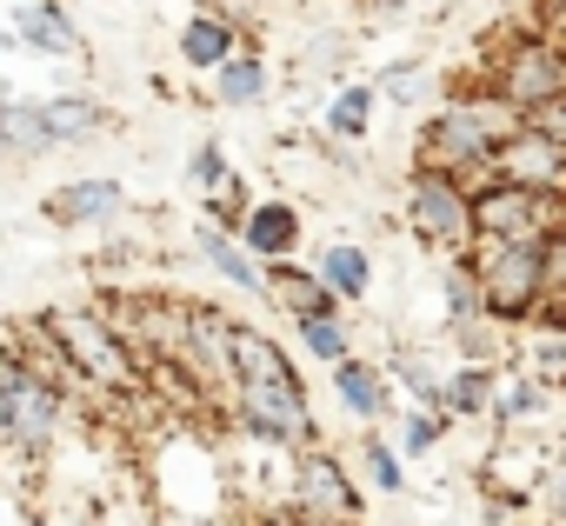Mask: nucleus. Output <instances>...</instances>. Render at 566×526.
<instances>
[{
	"label": "nucleus",
	"instance_id": "1",
	"mask_svg": "<svg viewBox=\"0 0 566 526\" xmlns=\"http://www.w3.org/2000/svg\"><path fill=\"white\" fill-rule=\"evenodd\" d=\"M520 127H526L520 107H506L500 94L453 101V107H440V114L427 120V134H420V160H427L433 173H453V180L467 187V180L493 173V154H500Z\"/></svg>",
	"mask_w": 566,
	"mask_h": 526
},
{
	"label": "nucleus",
	"instance_id": "2",
	"mask_svg": "<svg viewBox=\"0 0 566 526\" xmlns=\"http://www.w3.org/2000/svg\"><path fill=\"white\" fill-rule=\"evenodd\" d=\"M48 327H54V340H61V354L74 360V374L94 387V393H120V400H134L140 387H147V374H140V360L127 354V340L107 327V314L94 307V301H67V307H48L41 314Z\"/></svg>",
	"mask_w": 566,
	"mask_h": 526
},
{
	"label": "nucleus",
	"instance_id": "3",
	"mask_svg": "<svg viewBox=\"0 0 566 526\" xmlns=\"http://www.w3.org/2000/svg\"><path fill=\"white\" fill-rule=\"evenodd\" d=\"M467 274L480 287V307L486 320H533L539 314V240H493V233H473V246L460 253Z\"/></svg>",
	"mask_w": 566,
	"mask_h": 526
},
{
	"label": "nucleus",
	"instance_id": "4",
	"mask_svg": "<svg viewBox=\"0 0 566 526\" xmlns=\"http://www.w3.org/2000/svg\"><path fill=\"white\" fill-rule=\"evenodd\" d=\"M0 380H8V453L28 460V466H48V453L61 446L67 433V393L48 387L41 374H28L8 347H0Z\"/></svg>",
	"mask_w": 566,
	"mask_h": 526
},
{
	"label": "nucleus",
	"instance_id": "5",
	"mask_svg": "<svg viewBox=\"0 0 566 526\" xmlns=\"http://www.w3.org/2000/svg\"><path fill=\"white\" fill-rule=\"evenodd\" d=\"M473 193V233L493 240H546L566 227V187H520V180H480Z\"/></svg>",
	"mask_w": 566,
	"mask_h": 526
},
{
	"label": "nucleus",
	"instance_id": "6",
	"mask_svg": "<svg viewBox=\"0 0 566 526\" xmlns=\"http://www.w3.org/2000/svg\"><path fill=\"white\" fill-rule=\"evenodd\" d=\"M233 393V413H240V427L253 433V440H266V446H314V407H307V387L301 380H280V387H227Z\"/></svg>",
	"mask_w": 566,
	"mask_h": 526
},
{
	"label": "nucleus",
	"instance_id": "7",
	"mask_svg": "<svg viewBox=\"0 0 566 526\" xmlns=\"http://www.w3.org/2000/svg\"><path fill=\"white\" fill-rule=\"evenodd\" d=\"M493 94L506 107H520V120L539 101H566V54L553 41H539V34L533 41H513L506 54H493Z\"/></svg>",
	"mask_w": 566,
	"mask_h": 526
},
{
	"label": "nucleus",
	"instance_id": "8",
	"mask_svg": "<svg viewBox=\"0 0 566 526\" xmlns=\"http://www.w3.org/2000/svg\"><path fill=\"white\" fill-rule=\"evenodd\" d=\"M407 213H413L420 240H433V246H473V193L453 173L420 167L407 180Z\"/></svg>",
	"mask_w": 566,
	"mask_h": 526
},
{
	"label": "nucleus",
	"instance_id": "9",
	"mask_svg": "<svg viewBox=\"0 0 566 526\" xmlns=\"http://www.w3.org/2000/svg\"><path fill=\"white\" fill-rule=\"evenodd\" d=\"M120 213H127V187H120V180H101V173H87V180H61V187L41 193V220H48L54 233L114 227Z\"/></svg>",
	"mask_w": 566,
	"mask_h": 526
},
{
	"label": "nucleus",
	"instance_id": "10",
	"mask_svg": "<svg viewBox=\"0 0 566 526\" xmlns=\"http://www.w3.org/2000/svg\"><path fill=\"white\" fill-rule=\"evenodd\" d=\"M294 513H314V519H360V486L347 480V466L321 446H301L294 453Z\"/></svg>",
	"mask_w": 566,
	"mask_h": 526
},
{
	"label": "nucleus",
	"instance_id": "11",
	"mask_svg": "<svg viewBox=\"0 0 566 526\" xmlns=\"http://www.w3.org/2000/svg\"><path fill=\"white\" fill-rule=\"evenodd\" d=\"M8 28L41 61H87V34L67 14V0H8Z\"/></svg>",
	"mask_w": 566,
	"mask_h": 526
},
{
	"label": "nucleus",
	"instance_id": "12",
	"mask_svg": "<svg viewBox=\"0 0 566 526\" xmlns=\"http://www.w3.org/2000/svg\"><path fill=\"white\" fill-rule=\"evenodd\" d=\"M493 180H520V187H566V147L520 127L500 154H493Z\"/></svg>",
	"mask_w": 566,
	"mask_h": 526
},
{
	"label": "nucleus",
	"instance_id": "13",
	"mask_svg": "<svg viewBox=\"0 0 566 526\" xmlns=\"http://www.w3.org/2000/svg\"><path fill=\"white\" fill-rule=\"evenodd\" d=\"M260 281H266V301L287 314V320H321V314H340V301L321 287L314 267H294V260H260Z\"/></svg>",
	"mask_w": 566,
	"mask_h": 526
},
{
	"label": "nucleus",
	"instance_id": "14",
	"mask_svg": "<svg viewBox=\"0 0 566 526\" xmlns=\"http://www.w3.org/2000/svg\"><path fill=\"white\" fill-rule=\"evenodd\" d=\"M41 114H48L54 147H87V140L114 134V107H107L101 94H87V87H61V94H48Z\"/></svg>",
	"mask_w": 566,
	"mask_h": 526
},
{
	"label": "nucleus",
	"instance_id": "15",
	"mask_svg": "<svg viewBox=\"0 0 566 526\" xmlns=\"http://www.w3.org/2000/svg\"><path fill=\"white\" fill-rule=\"evenodd\" d=\"M233 240L253 260H294V246H301V207L294 200H253Z\"/></svg>",
	"mask_w": 566,
	"mask_h": 526
},
{
	"label": "nucleus",
	"instance_id": "16",
	"mask_svg": "<svg viewBox=\"0 0 566 526\" xmlns=\"http://www.w3.org/2000/svg\"><path fill=\"white\" fill-rule=\"evenodd\" d=\"M0 140H8L14 167H34L54 154V134H48V114H41V94H14L0 101Z\"/></svg>",
	"mask_w": 566,
	"mask_h": 526
},
{
	"label": "nucleus",
	"instance_id": "17",
	"mask_svg": "<svg viewBox=\"0 0 566 526\" xmlns=\"http://www.w3.org/2000/svg\"><path fill=\"white\" fill-rule=\"evenodd\" d=\"M193 246H200V260L227 281V287H240V294H253V301H266V281H260V260L233 240V233H220V227H193Z\"/></svg>",
	"mask_w": 566,
	"mask_h": 526
},
{
	"label": "nucleus",
	"instance_id": "18",
	"mask_svg": "<svg viewBox=\"0 0 566 526\" xmlns=\"http://www.w3.org/2000/svg\"><path fill=\"white\" fill-rule=\"evenodd\" d=\"M240 54V34H233V21L220 14V8H200L187 28H180V61L193 67V74H213L220 61H233Z\"/></svg>",
	"mask_w": 566,
	"mask_h": 526
},
{
	"label": "nucleus",
	"instance_id": "19",
	"mask_svg": "<svg viewBox=\"0 0 566 526\" xmlns=\"http://www.w3.org/2000/svg\"><path fill=\"white\" fill-rule=\"evenodd\" d=\"M314 274H321V287H327V294H334L340 307H354V301H367V287H374V260H367L360 246L334 240V246H321Z\"/></svg>",
	"mask_w": 566,
	"mask_h": 526
},
{
	"label": "nucleus",
	"instance_id": "20",
	"mask_svg": "<svg viewBox=\"0 0 566 526\" xmlns=\"http://www.w3.org/2000/svg\"><path fill=\"white\" fill-rule=\"evenodd\" d=\"M334 393L347 400V413H360V420H380L387 413V380H380V367L374 360H334Z\"/></svg>",
	"mask_w": 566,
	"mask_h": 526
},
{
	"label": "nucleus",
	"instance_id": "21",
	"mask_svg": "<svg viewBox=\"0 0 566 526\" xmlns=\"http://www.w3.org/2000/svg\"><path fill=\"white\" fill-rule=\"evenodd\" d=\"M266 61L260 54H233V61H220L213 67V101L220 107H260L266 101Z\"/></svg>",
	"mask_w": 566,
	"mask_h": 526
},
{
	"label": "nucleus",
	"instance_id": "22",
	"mask_svg": "<svg viewBox=\"0 0 566 526\" xmlns=\"http://www.w3.org/2000/svg\"><path fill=\"white\" fill-rule=\"evenodd\" d=\"M294 334H301V347L314 354V360H347L354 354V327L340 320V314H321V320H294Z\"/></svg>",
	"mask_w": 566,
	"mask_h": 526
},
{
	"label": "nucleus",
	"instance_id": "23",
	"mask_svg": "<svg viewBox=\"0 0 566 526\" xmlns=\"http://www.w3.org/2000/svg\"><path fill=\"white\" fill-rule=\"evenodd\" d=\"M440 407H447V413H486V407H493V367H473V360H467V367L440 387Z\"/></svg>",
	"mask_w": 566,
	"mask_h": 526
},
{
	"label": "nucleus",
	"instance_id": "24",
	"mask_svg": "<svg viewBox=\"0 0 566 526\" xmlns=\"http://www.w3.org/2000/svg\"><path fill=\"white\" fill-rule=\"evenodd\" d=\"M374 107H380V94H374V87H340V94H334V107H327V127H334L340 140H360V134L374 127Z\"/></svg>",
	"mask_w": 566,
	"mask_h": 526
},
{
	"label": "nucleus",
	"instance_id": "25",
	"mask_svg": "<svg viewBox=\"0 0 566 526\" xmlns=\"http://www.w3.org/2000/svg\"><path fill=\"white\" fill-rule=\"evenodd\" d=\"M247 207H253V193H247V180L240 173H227L213 193H207V227H220V233H240V220H247Z\"/></svg>",
	"mask_w": 566,
	"mask_h": 526
},
{
	"label": "nucleus",
	"instance_id": "26",
	"mask_svg": "<svg viewBox=\"0 0 566 526\" xmlns=\"http://www.w3.org/2000/svg\"><path fill=\"white\" fill-rule=\"evenodd\" d=\"M440 287H447V320H453V327L486 314V307H480V287H473V274H467V260H453V267L440 274Z\"/></svg>",
	"mask_w": 566,
	"mask_h": 526
},
{
	"label": "nucleus",
	"instance_id": "27",
	"mask_svg": "<svg viewBox=\"0 0 566 526\" xmlns=\"http://www.w3.org/2000/svg\"><path fill=\"white\" fill-rule=\"evenodd\" d=\"M227 173H233V160H227V147H220V140H200V147L187 154V180H193L200 193H213Z\"/></svg>",
	"mask_w": 566,
	"mask_h": 526
},
{
	"label": "nucleus",
	"instance_id": "28",
	"mask_svg": "<svg viewBox=\"0 0 566 526\" xmlns=\"http://www.w3.org/2000/svg\"><path fill=\"white\" fill-rule=\"evenodd\" d=\"M367 480H374L380 493H400V486H407V480H400V460H394V446H387V440H374V433H367Z\"/></svg>",
	"mask_w": 566,
	"mask_h": 526
},
{
	"label": "nucleus",
	"instance_id": "29",
	"mask_svg": "<svg viewBox=\"0 0 566 526\" xmlns=\"http://www.w3.org/2000/svg\"><path fill=\"white\" fill-rule=\"evenodd\" d=\"M440 433H447V413H440V407H427V413H413V420H407L400 446H407V453H427V446H440Z\"/></svg>",
	"mask_w": 566,
	"mask_h": 526
},
{
	"label": "nucleus",
	"instance_id": "30",
	"mask_svg": "<svg viewBox=\"0 0 566 526\" xmlns=\"http://www.w3.org/2000/svg\"><path fill=\"white\" fill-rule=\"evenodd\" d=\"M420 87H427V74H420V67H387L374 94H394V101H420Z\"/></svg>",
	"mask_w": 566,
	"mask_h": 526
},
{
	"label": "nucleus",
	"instance_id": "31",
	"mask_svg": "<svg viewBox=\"0 0 566 526\" xmlns=\"http://www.w3.org/2000/svg\"><path fill=\"white\" fill-rule=\"evenodd\" d=\"M0 526H41V519L28 513V499H21L8 480H0Z\"/></svg>",
	"mask_w": 566,
	"mask_h": 526
},
{
	"label": "nucleus",
	"instance_id": "32",
	"mask_svg": "<svg viewBox=\"0 0 566 526\" xmlns=\"http://www.w3.org/2000/svg\"><path fill=\"white\" fill-rule=\"evenodd\" d=\"M500 413H506V420H520V413H539V387H533V380H526V387H513Z\"/></svg>",
	"mask_w": 566,
	"mask_h": 526
},
{
	"label": "nucleus",
	"instance_id": "33",
	"mask_svg": "<svg viewBox=\"0 0 566 526\" xmlns=\"http://www.w3.org/2000/svg\"><path fill=\"white\" fill-rule=\"evenodd\" d=\"M553 48L566 54V0H553Z\"/></svg>",
	"mask_w": 566,
	"mask_h": 526
},
{
	"label": "nucleus",
	"instance_id": "34",
	"mask_svg": "<svg viewBox=\"0 0 566 526\" xmlns=\"http://www.w3.org/2000/svg\"><path fill=\"white\" fill-rule=\"evenodd\" d=\"M287 526H354V519H314V513H287Z\"/></svg>",
	"mask_w": 566,
	"mask_h": 526
},
{
	"label": "nucleus",
	"instance_id": "35",
	"mask_svg": "<svg viewBox=\"0 0 566 526\" xmlns=\"http://www.w3.org/2000/svg\"><path fill=\"white\" fill-rule=\"evenodd\" d=\"M0 453H8V380H0Z\"/></svg>",
	"mask_w": 566,
	"mask_h": 526
},
{
	"label": "nucleus",
	"instance_id": "36",
	"mask_svg": "<svg viewBox=\"0 0 566 526\" xmlns=\"http://www.w3.org/2000/svg\"><path fill=\"white\" fill-rule=\"evenodd\" d=\"M14 94H21V87H14V81H8V74H0V101H14Z\"/></svg>",
	"mask_w": 566,
	"mask_h": 526
},
{
	"label": "nucleus",
	"instance_id": "37",
	"mask_svg": "<svg viewBox=\"0 0 566 526\" xmlns=\"http://www.w3.org/2000/svg\"><path fill=\"white\" fill-rule=\"evenodd\" d=\"M0 167H14V154H8V140H0Z\"/></svg>",
	"mask_w": 566,
	"mask_h": 526
}]
</instances>
